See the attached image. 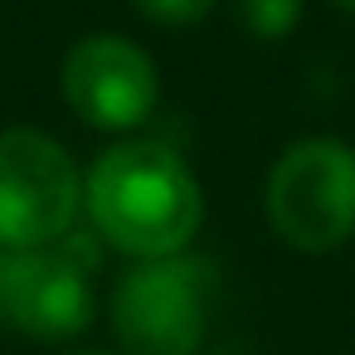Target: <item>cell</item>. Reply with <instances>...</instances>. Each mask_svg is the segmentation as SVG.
Wrapping results in <instances>:
<instances>
[{
    "mask_svg": "<svg viewBox=\"0 0 355 355\" xmlns=\"http://www.w3.org/2000/svg\"><path fill=\"white\" fill-rule=\"evenodd\" d=\"M132 6L156 20V25H171V30H185V25H200L219 0H132Z\"/></svg>",
    "mask_w": 355,
    "mask_h": 355,
    "instance_id": "obj_8",
    "label": "cell"
},
{
    "mask_svg": "<svg viewBox=\"0 0 355 355\" xmlns=\"http://www.w3.org/2000/svg\"><path fill=\"white\" fill-rule=\"evenodd\" d=\"M83 175L40 127L0 132V248H54L73 239Z\"/></svg>",
    "mask_w": 355,
    "mask_h": 355,
    "instance_id": "obj_4",
    "label": "cell"
},
{
    "mask_svg": "<svg viewBox=\"0 0 355 355\" xmlns=\"http://www.w3.org/2000/svg\"><path fill=\"white\" fill-rule=\"evenodd\" d=\"M336 10H345V15H355V0H331Z\"/></svg>",
    "mask_w": 355,
    "mask_h": 355,
    "instance_id": "obj_9",
    "label": "cell"
},
{
    "mask_svg": "<svg viewBox=\"0 0 355 355\" xmlns=\"http://www.w3.org/2000/svg\"><path fill=\"white\" fill-rule=\"evenodd\" d=\"M214 263L195 253L132 263L107 297L122 355H195L209 331Z\"/></svg>",
    "mask_w": 355,
    "mask_h": 355,
    "instance_id": "obj_2",
    "label": "cell"
},
{
    "mask_svg": "<svg viewBox=\"0 0 355 355\" xmlns=\"http://www.w3.org/2000/svg\"><path fill=\"white\" fill-rule=\"evenodd\" d=\"M93 234L132 263L190 253L205 224V190L180 151L161 141H117L83 175Z\"/></svg>",
    "mask_w": 355,
    "mask_h": 355,
    "instance_id": "obj_1",
    "label": "cell"
},
{
    "mask_svg": "<svg viewBox=\"0 0 355 355\" xmlns=\"http://www.w3.org/2000/svg\"><path fill=\"white\" fill-rule=\"evenodd\" d=\"M268 224L302 253H331L355 239V146L340 137L292 141L263 185Z\"/></svg>",
    "mask_w": 355,
    "mask_h": 355,
    "instance_id": "obj_3",
    "label": "cell"
},
{
    "mask_svg": "<svg viewBox=\"0 0 355 355\" xmlns=\"http://www.w3.org/2000/svg\"><path fill=\"white\" fill-rule=\"evenodd\" d=\"M239 20L253 40H287L302 20V0H239Z\"/></svg>",
    "mask_w": 355,
    "mask_h": 355,
    "instance_id": "obj_7",
    "label": "cell"
},
{
    "mask_svg": "<svg viewBox=\"0 0 355 355\" xmlns=\"http://www.w3.org/2000/svg\"><path fill=\"white\" fill-rule=\"evenodd\" d=\"M64 103L98 132H132L156 112L161 73L156 59L127 35H83L64 54Z\"/></svg>",
    "mask_w": 355,
    "mask_h": 355,
    "instance_id": "obj_6",
    "label": "cell"
},
{
    "mask_svg": "<svg viewBox=\"0 0 355 355\" xmlns=\"http://www.w3.org/2000/svg\"><path fill=\"white\" fill-rule=\"evenodd\" d=\"M64 355H117V350H64Z\"/></svg>",
    "mask_w": 355,
    "mask_h": 355,
    "instance_id": "obj_10",
    "label": "cell"
},
{
    "mask_svg": "<svg viewBox=\"0 0 355 355\" xmlns=\"http://www.w3.org/2000/svg\"><path fill=\"white\" fill-rule=\"evenodd\" d=\"M93 258L54 248H0V326L30 340H73L93 326Z\"/></svg>",
    "mask_w": 355,
    "mask_h": 355,
    "instance_id": "obj_5",
    "label": "cell"
}]
</instances>
